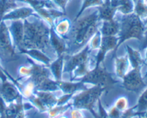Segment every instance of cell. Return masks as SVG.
<instances>
[{
	"label": "cell",
	"instance_id": "cell-31",
	"mask_svg": "<svg viewBox=\"0 0 147 118\" xmlns=\"http://www.w3.org/2000/svg\"><path fill=\"white\" fill-rule=\"evenodd\" d=\"M135 109L139 116H142L147 110V88L141 94L137 104L135 105Z\"/></svg>",
	"mask_w": 147,
	"mask_h": 118
},
{
	"label": "cell",
	"instance_id": "cell-27",
	"mask_svg": "<svg viewBox=\"0 0 147 118\" xmlns=\"http://www.w3.org/2000/svg\"><path fill=\"white\" fill-rule=\"evenodd\" d=\"M103 1H104V0H81V7H80L79 11L78 12L76 16L75 17L73 22L76 21L79 17H81L82 14L87 9L90 8V7H100L103 4Z\"/></svg>",
	"mask_w": 147,
	"mask_h": 118
},
{
	"label": "cell",
	"instance_id": "cell-45",
	"mask_svg": "<svg viewBox=\"0 0 147 118\" xmlns=\"http://www.w3.org/2000/svg\"><path fill=\"white\" fill-rule=\"evenodd\" d=\"M143 77H144V79H146V78H147V71H146V73H145L144 76Z\"/></svg>",
	"mask_w": 147,
	"mask_h": 118
},
{
	"label": "cell",
	"instance_id": "cell-4",
	"mask_svg": "<svg viewBox=\"0 0 147 118\" xmlns=\"http://www.w3.org/2000/svg\"><path fill=\"white\" fill-rule=\"evenodd\" d=\"M92 50L87 44L78 53L70 56L65 63L63 73L71 75V81L81 79L90 69L91 64L95 66V59L91 57Z\"/></svg>",
	"mask_w": 147,
	"mask_h": 118
},
{
	"label": "cell",
	"instance_id": "cell-29",
	"mask_svg": "<svg viewBox=\"0 0 147 118\" xmlns=\"http://www.w3.org/2000/svg\"><path fill=\"white\" fill-rule=\"evenodd\" d=\"M134 4V13L139 16L142 20L147 18V3L145 0H132Z\"/></svg>",
	"mask_w": 147,
	"mask_h": 118
},
{
	"label": "cell",
	"instance_id": "cell-37",
	"mask_svg": "<svg viewBox=\"0 0 147 118\" xmlns=\"http://www.w3.org/2000/svg\"><path fill=\"white\" fill-rule=\"evenodd\" d=\"M51 1L54 3L55 5L59 9L63 11V12H66V8H67V4L70 2L69 0H51Z\"/></svg>",
	"mask_w": 147,
	"mask_h": 118
},
{
	"label": "cell",
	"instance_id": "cell-25",
	"mask_svg": "<svg viewBox=\"0 0 147 118\" xmlns=\"http://www.w3.org/2000/svg\"><path fill=\"white\" fill-rule=\"evenodd\" d=\"M34 94L40 98L47 109L53 107L57 105L58 97L56 96L54 92H44V91H34Z\"/></svg>",
	"mask_w": 147,
	"mask_h": 118
},
{
	"label": "cell",
	"instance_id": "cell-13",
	"mask_svg": "<svg viewBox=\"0 0 147 118\" xmlns=\"http://www.w3.org/2000/svg\"><path fill=\"white\" fill-rule=\"evenodd\" d=\"M32 106L29 103L23 102L22 99L7 104L0 118H16L22 111L31 109Z\"/></svg>",
	"mask_w": 147,
	"mask_h": 118
},
{
	"label": "cell",
	"instance_id": "cell-34",
	"mask_svg": "<svg viewBox=\"0 0 147 118\" xmlns=\"http://www.w3.org/2000/svg\"><path fill=\"white\" fill-rule=\"evenodd\" d=\"M98 112H96L94 109L90 111L93 117L95 118H111V117L108 114L107 111L103 107V104H102L101 102H100V99L98 101Z\"/></svg>",
	"mask_w": 147,
	"mask_h": 118
},
{
	"label": "cell",
	"instance_id": "cell-18",
	"mask_svg": "<svg viewBox=\"0 0 147 118\" xmlns=\"http://www.w3.org/2000/svg\"><path fill=\"white\" fill-rule=\"evenodd\" d=\"M65 63V55H62L56 57L48 66L52 73L53 79L56 81L62 80L63 71H64Z\"/></svg>",
	"mask_w": 147,
	"mask_h": 118
},
{
	"label": "cell",
	"instance_id": "cell-42",
	"mask_svg": "<svg viewBox=\"0 0 147 118\" xmlns=\"http://www.w3.org/2000/svg\"><path fill=\"white\" fill-rule=\"evenodd\" d=\"M146 52H145V58H144V63L145 65H147V47L146 49Z\"/></svg>",
	"mask_w": 147,
	"mask_h": 118
},
{
	"label": "cell",
	"instance_id": "cell-10",
	"mask_svg": "<svg viewBox=\"0 0 147 118\" xmlns=\"http://www.w3.org/2000/svg\"><path fill=\"white\" fill-rule=\"evenodd\" d=\"M119 38L118 36H102L101 44L98 49L97 55L95 57V66L103 65L107 53L113 50L116 54V48Z\"/></svg>",
	"mask_w": 147,
	"mask_h": 118
},
{
	"label": "cell",
	"instance_id": "cell-48",
	"mask_svg": "<svg viewBox=\"0 0 147 118\" xmlns=\"http://www.w3.org/2000/svg\"><path fill=\"white\" fill-rule=\"evenodd\" d=\"M145 1H146V2L147 3V0H145Z\"/></svg>",
	"mask_w": 147,
	"mask_h": 118
},
{
	"label": "cell",
	"instance_id": "cell-26",
	"mask_svg": "<svg viewBox=\"0 0 147 118\" xmlns=\"http://www.w3.org/2000/svg\"><path fill=\"white\" fill-rule=\"evenodd\" d=\"M17 1L27 3L30 7H31L34 9V11L41 8H57L51 0H17Z\"/></svg>",
	"mask_w": 147,
	"mask_h": 118
},
{
	"label": "cell",
	"instance_id": "cell-22",
	"mask_svg": "<svg viewBox=\"0 0 147 118\" xmlns=\"http://www.w3.org/2000/svg\"><path fill=\"white\" fill-rule=\"evenodd\" d=\"M99 17L100 20H111L115 18L117 11L111 5L110 0H104L103 4L98 7Z\"/></svg>",
	"mask_w": 147,
	"mask_h": 118
},
{
	"label": "cell",
	"instance_id": "cell-9",
	"mask_svg": "<svg viewBox=\"0 0 147 118\" xmlns=\"http://www.w3.org/2000/svg\"><path fill=\"white\" fill-rule=\"evenodd\" d=\"M142 68H132L123 78L122 85L128 92L140 93L146 87L147 84L144 82L142 74Z\"/></svg>",
	"mask_w": 147,
	"mask_h": 118
},
{
	"label": "cell",
	"instance_id": "cell-11",
	"mask_svg": "<svg viewBox=\"0 0 147 118\" xmlns=\"http://www.w3.org/2000/svg\"><path fill=\"white\" fill-rule=\"evenodd\" d=\"M0 96L2 98L7 104L22 99L23 98L18 87L12 81H9V78L1 81Z\"/></svg>",
	"mask_w": 147,
	"mask_h": 118
},
{
	"label": "cell",
	"instance_id": "cell-2",
	"mask_svg": "<svg viewBox=\"0 0 147 118\" xmlns=\"http://www.w3.org/2000/svg\"><path fill=\"white\" fill-rule=\"evenodd\" d=\"M100 19L98 10L80 17L76 21L73 22L68 35L71 39L73 44L78 48H83L99 30Z\"/></svg>",
	"mask_w": 147,
	"mask_h": 118
},
{
	"label": "cell",
	"instance_id": "cell-39",
	"mask_svg": "<svg viewBox=\"0 0 147 118\" xmlns=\"http://www.w3.org/2000/svg\"><path fill=\"white\" fill-rule=\"evenodd\" d=\"M108 114H109V116L111 117V118H119L121 116V112L119 110V109H116L113 105H112L107 111Z\"/></svg>",
	"mask_w": 147,
	"mask_h": 118
},
{
	"label": "cell",
	"instance_id": "cell-49",
	"mask_svg": "<svg viewBox=\"0 0 147 118\" xmlns=\"http://www.w3.org/2000/svg\"><path fill=\"white\" fill-rule=\"evenodd\" d=\"M69 1H71V0H69Z\"/></svg>",
	"mask_w": 147,
	"mask_h": 118
},
{
	"label": "cell",
	"instance_id": "cell-1",
	"mask_svg": "<svg viewBox=\"0 0 147 118\" xmlns=\"http://www.w3.org/2000/svg\"><path fill=\"white\" fill-rule=\"evenodd\" d=\"M33 17L34 19L32 20H29L28 19L23 20V40L21 49L18 53L24 49H38L45 52L50 58H52L51 56H56L50 45V27L37 14Z\"/></svg>",
	"mask_w": 147,
	"mask_h": 118
},
{
	"label": "cell",
	"instance_id": "cell-20",
	"mask_svg": "<svg viewBox=\"0 0 147 118\" xmlns=\"http://www.w3.org/2000/svg\"><path fill=\"white\" fill-rule=\"evenodd\" d=\"M60 90L63 92V94H73L77 92H80L82 90L87 89L84 83L80 82H73L72 81H57Z\"/></svg>",
	"mask_w": 147,
	"mask_h": 118
},
{
	"label": "cell",
	"instance_id": "cell-23",
	"mask_svg": "<svg viewBox=\"0 0 147 118\" xmlns=\"http://www.w3.org/2000/svg\"><path fill=\"white\" fill-rule=\"evenodd\" d=\"M111 5L121 14H129L134 12V4L132 0H110Z\"/></svg>",
	"mask_w": 147,
	"mask_h": 118
},
{
	"label": "cell",
	"instance_id": "cell-17",
	"mask_svg": "<svg viewBox=\"0 0 147 118\" xmlns=\"http://www.w3.org/2000/svg\"><path fill=\"white\" fill-rule=\"evenodd\" d=\"M120 30L119 20L114 18L111 20L102 21L99 31L103 37L104 36H118Z\"/></svg>",
	"mask_w": 147,
	"mask_h": 118
},
{
	"label": "cell",
	"instance_id": "cell-7",
	"mask_svg": "<svg viewBox=\"0 0 147 118\" xmlns=\"http://www.w3.org/2000/svg\"><path fill=\"white\" fill-rule=\"evenodd\" d=\"M80 81L84 83H90L93 86H100L109 92L119 81L113 77L103 64L95 66L82 78Z\"/></svg>",
	"mask_w": 147,
	"mask_h": 118
},
{
	"label": "cell",
	"instance_id": "cell-21",
	"mask_svg": "<svg viewBox=\"0 0 147 118\" xmlns=\"http://www.w3.org/2000/svg\"><path fill=\"white\" fill-rule=\"evenodd\" d=\"M126 50L127 56L130 62L131 68H142L145 64L144 59L142 58L140 51L134 49L129 45H126Z\"/></svg>",
	"mask_w": 147,
	"mask_h": 118
},
{
	"label": "cell",
	"instance_id": "cell-40",
	"mask_svg": "<svg viewBox=\"0 0 147 118\" xmlns=\"http://www.w3.org/2000/svg\"><path fill=\"white\" fill-rule=\"evenodd\" d=\"M147 47V28L146 29L144 32V38L142 41V44L140 46V50H143L146 49Z\"/></svg>",
	"mask_w": 147,
	"mask_h": 118
},
{
	"label": "cell",
	"instance_id": "cell-30",
	"mask_svg": "<svg viewBox=\"0 0 147 118\" xmlns=\"http://www.w3.org/2000/svg\"><path fill=\"white\" fill-rule=\"evenodd\" d=\"M17 0H0V22L9 12L18 7Z\"/></svg>",
	"mask_w": 147,
	"mask_h": 118
},
{
	"label": "cell",
	"instance_id": "cell-15",
	"mask_svg": "<svg viewBox=\"0 0 147 118\" xmlns=\"http://www.w3.org/2000/svg\"><path fill=\"white\" fill-rule=\"evenodd\" d=\"M36 13L31 7H17L14 9L9 12L3 17V21H13V20H24L34 16Z\"/></svg>",
	"mask_w": 147,
	"mask_h": 118
},
{
	"label": "cell",
	"instance_id": "cell-43",
	"mask_svg": "<svg viewBox=\"0 0 147 118\" xmlns=\"http://www.w3.org/2000/svg\"><path fill=\"white\" fill-rule=\"evenodd\" d=\"M57 118H68V117H66V116H65V115H60V116H59L58 117H57Z\"/></svg>",
	"mask_w": 147,
	"mask_h": 118
},
{
	"label": "cell",
	"instance_id": "cell-19",
	"mask_svg": "<svg viewBox=\"0 0 147 118\" xmlns=\"http://www.w3.org/2000/svg\"><path fill=\"white\" fill-rule=\"evenodd\" d=\"M131 64L127 55L123 56H115L114 69L115 74L119 79H121L130 71Z\"/></svg>",
	"mask_w": 147,
	"mask_h": 118
},
{
	"label": "cell",
	"instance_id": "cell-35",
	"mask_svg": "<svg viewBox=\"0 0 147 118\" xmlns=\"http://www.w3.org/2000/svg\"><path fill=\"white\" fill-rule=\"evenodd\" d=\"M32 66H21L18 69V76L20 79H28L32 73Z\"/></svg>",
	"mask_w": 147,
	"mask_h": 118
},
{
	"label": "cell",
	"instance_id": "cell-6",
	"mask_svg": "<svg viewBox=\"0 0 147 118\" xmlns=\"http://www.w3.org/2000/svg\"><path fill=\"white\" fill-rule=\"evenodd\" d=\"M104 92H107V91L98 86H93L89 89L80 91L72 97V106L82 110L87 109L90 112L94 109L95 105L98 102Z\"/></svg>",
	"mask_w": 147,
	"mask_h": 118
},
{
	"label": "cell",
	"instance_id": "cell-44",
	"mask_svg": "<svg viewBox=\"0 0 147 118\" xmlns=\"http://www.w3.org/2000/svg\"><path fill=\"white\" fill-rule=\"evenodd\" d=\"M142 116H144V117H147V110L143 114V115H142Z\"/></svg>",
	"mask_w": 147,
	"mask_h": 118
},
{
	"label": "cell",
	"instance_id": "cell-38",
	"mask_svg": "<svg viewBox=\"0 0 147 118\" xmlns=\"http://www.w3.org/2000/svg\"><path fill=\"white\" fill-rule=\"evenodd\" d=\"M70 118H85V115L82 112V109L74 107L70 110Z\"/></svg>",
	"mask_w": 147,
	"mask_h": 118
},
{
	"label": "cell",
	"instance_id": "cell-14",
	"mask_svg": "<svg viewBox=\"0 0 147 118\" xmlns=\"http://www.w3.org/2000/svg\"><path fill=\"white\" fill-rule=\"evenodd\" d=\"M10 35L12 39L13 44L16 50L18 53L21 49L22 43L23 40V35H24V23L23 20H13L11 21L9 27Z\"/></svg>",
	"mask_w": 147,
	"mask_h": 118
},
{
	"label": "cell",
	"instance_id": "cell-33",
	"mask_svg": "<svg viewBox=\"0 0 147 118\" xmlns=\"http://www.w3.org/2000/svg\"><path fill=\"white\" fill-rule=\"evenodd\" d=\"M113 106H114L116 109H119L120 112H123V111H125L126 109H127L128 108H129V99H128V98L125 96H119V97H118L117 99L115 100Z\"/></svg>",
	"mask_w": 147,
	"mask_h": 118
},
{
	"label": "cell",
	"instance_id": "cell-5",
	"mask_svg": "<svg viewBox=\"0 0 147 118\" xmlns=\"http://www.w3.org/2000/svg\"><path fill=\"white\" fill-rule=\"evenodd\" d=\"M27 60L32 66L31 76L28 78L33 82L35 90L54 92L60 90L58 83L53 79L48 66L34 62L29 57Z\"/></svg>",
	"mask_w": 147,
	"mask_h": 118
},
{
	"label": "cell",
	"instance_id": "cell-41",
	"mask_svg": "<svg viewBox=\"0 0 147 118\" xmlns=\"http://www.w3.org/2000/svg\"><path fill=\"white\" fill-rule=\"evenodd\" d=\"M7 79H8V76L7 75V71L1 67V64H0V79L1 80V81H3Z\"/></svg>",
	"mask_w": 147,
	"mask_h": 118
},
{
	"label": "cell",
	"instance_id": "cell-47",
	"mask_svg": "<svg viewBox=\"0 0 147 118\" xmlns=\"http://www.w3.org/2000/svg\"><path fill=\"white\" fill-rule=\"evenodd\" d=\"M141 118H147V117H146L144 116H141Z\"/></svg>",
	"mask_w": 147,
	"mask_h": 118
},
{
	"label": "cell",
	"instance_id": "cell-36",
	"mask_svg": "<svg viewBox=\"0 0 147 118\" xmlns=\"http://www.w3.org/2000/svg\"><path fill=\"white\" fill-rule=\"evenodd\" d=\"M136 116H139V115L135 109V106H134L131 108L129 107L127 109L122 112L119 118H133Z\"/></svg>",
	"mask_w": 147,
	"mask_h": 118
},
{
	"label": "cell",
	"instance_id": "cell-46",
	"mask_svg": "<svg viewBox=\"0 0 147 118\" xmlns=\"http://www.w3.org/2000/svg\"><path fill=\"white\" fill-rule=\"evenodd\" d=\"M144 22L145 25H147V18L146 19V20H144Z\"/></svg>",
	"mask_w": 147,
	"mask_h": 118
},
{
	"label": "cell",
	"instance_id": "cell-3",
	"mask_svg": "<svg viewBox=\"0 0 147 118\" xmlns=\"http://www.w3.org/2000/svg\"><path fill=\"white\" fill-rule=\"evenodd\" d=\"M120 30L118 35L117 46L116 53L122 44L131 39H136L142 41L146 27L144 20L135 13L129 14H121L119 20Z\"/></svg>",
	"mask_w": 147,
	"mask_h": 118
},
{
	"label": "cell",
	"instance_id": "cell-8",
	"mask_svg": "<svg viewBox=\"0 0 147 118\" xmlns=\"http://www.w3.org/2000/svg\"><path fill=\"white\" fill-rule=\"evenodd\" d=\"M19 56L13 44L9 27L2 20L0 22V59L10 62L17 60Z\"/></svg>",
	"mask_w": 147,
	"mask_h": 118
},
{
	"label": "cell",
	"instance_id": "cell-32",
	"mask_svg": "<svg viewBox=\"0 0 147 118\" xmlns=\"http://www.w3.org/2000/svg\"><path fill=\"white\" fill-rule=\"evenodd\" d=\"M101 39L102 35L98 30L93 35V37L90 39V40L88 43V45L89 47H90L92 51L98 50L100 48V44H101Z\"/></svg>",
	"mask_w": 147,
	"mask_h": 118
},
{
	"label": "cell",
	"instance_id": "cell-28",
	"mask_svg": "<svg viewBox=\"0 0 147 118\" xmlns=\"http://www.w3.org/2000/svg\"><path fill=\"white\" fill-rule=\"evenodd\" d=\"M72 106L71 102H68L67 104L63 105H55L53 107L48 109L47 111L48 113L49 118H57L60 115H63L65 112H67Z\"/></svg>",
	"mask_w": 147,
	"mask_h": 118
},
{
	"label": "cell",
	"instance_id": "cell-24",
	"mask_svg": "<svg viewBox=\"0 0 147 118\" xmlns=\"http://www.w3.org/2000/svg\"><path fill=\"white\" fill-rule=\"evenodd\" d=\"M71 27L72 23L70 20L67 18H63L55 22L53 29L59 36L66 39L71 30Z\"/></svg>",
	"mask_w": 147,
	"mask_h": 118
},
{
	"label": "cell",
	"instance_id": "cell-16",
	"mask_svg": "<svg viewBox=\"0 0 147 118\" xmlns=\"http://www.w3.org/2000/svg\"><path fill=\"white\" fill-rule=\"evenodd\" d=\"M20 55H24L34 60V62L40 64L45 65V66H49L54 59L47 56L45 52L38 49H29V50H22L19 52Z\"/></svg>",
	"mask_w": 147,
	"mask_h": 118
},
{
	"label": "cell",
	"instance_id": "cell-12",
	"mask_svg": "<svg viewBox=\"0 0 147 118\" xmlns=\"http://www.w3.org/2000/svg\"><path fill=\"white\" fill-rule=\"evenodd\" d=\"M50 41L53 51L55 53L56 57L62 55H65L69 48L68 40L59 36L55 32L53 27H50Z\"/></svg>",
	"mask_w": 147,
	"mask_h": 118
}]
</instances>
